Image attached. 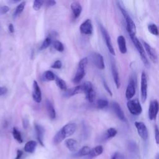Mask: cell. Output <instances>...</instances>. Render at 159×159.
<instances>
[{
    "label": "cell",
    "mask_w": 159,
    "mask_h": 159,
    "mask_svg": "<svg viewBox=\"0 0 159 159\" xmlns=\"http://www.w3.org/2000/svg\"><path fill=\"white\" fill-rule=\"evenodd\" d=\"M117 44L119 49L121 53L124 54L127 52V46L125 39L123 35H119L117 37Z\"/></svg>",
    "instance_id": "20"
},
{
    "label": "cell",
    "mask_w": 159,
    "mask_h": 159,
    "mask_svg": "<svg viewBox=\"0 0 159 159\" xmlns=\"http://www.w3.org/2000/svg\"><path fill=\"white\" fill-rule=\"evenodd\" d=\"M103 86H104V89L107 91V92L111 96H112V92H111L110 88H109V86H108L107 84L106 83V82L105 81H104V80H103Z\"/></svg>",
    "instance_id": "41"
},
{
    "label": "cell",
    "mask_w": 159,
    "mask_h": 159,
    "mask_svg": "<svg viewBox=\"0 0 159 159\" xmlns=\"http://www.w3.org/2000/svg\"><path fill=\"white\" fill-rule=\"evenodd\" d=\"M134 124L139 136L143 140H146L148 139V133L145 124L142 122H135Z\"/></svg>",
    "instance_id": "9"
},
{
    "label": "cell",
    "mask_w": 159,
    "mask_h": 159,
    "mask_svg": "<svg viewBox=\"0 0 159 159\" xmlns=\"http://www.w3.org/2000/svg\"><path fill=\"white\" fill-rule=\"evenodd\" d=\"M108 101L106 99H99L97 101L96 105L98 109H104L108 106Z\"/></svg>",
    "instance_id": "34"
},
{
    "label": "cell",
    "mask_w": 159,
    "mask_h": 159,
    "mask_svg": "<svg viewBox=\"0 0 159 159\" xmlns=\"http://www.w3.org/2000/svg\"><path fill=\"white\" fill-rule=\"evenodd\" d=\"M23 155V152L20 150H17V155L15 158V159H20L21 157Z\"/></svg>",
    "instance_id": "43"
},
{
    "label": "cell",
    "mask_w": 159,
    "mask_h": 159,
    "mask_svg": "<svg viewBox=\"0 0 159 159\" xmlns=\"http://www.w3.org/2000/svg\"><path fill=\"white\" fill-rule=\"evenodd\" d=\"M45 105H46L47 111V112H48V114L50 118L51 119H54L56 117V112H55V110L53 105L48 100L46 101Z\"/></svg>",
    "instance_id": "24"
},
{
    "label": "cell",
    "mask_w": 159,
    "mask_h": 159,
    "mask_svg": "<svg viewBox=\"0 0 159 159\" xmlns=\"http://www.w3.org/2000/svg\"><path fill=\"white\" fill-rule=\"evenodd\" d=\"M52 43V39L50 37H47L45 39V40H43V42H42L40 47V50H44L45 48H47V47H48L50 46V45Z\"/></svg>",
    "instance_id": "33"
},
{
    "label": "cell",
    "mask_w": 159,
    "mask_h": 159,
    "mask_svg": "<svg viewBox=\"0 0 159 159\" xmlns=\"http://www.w3.org/2000/svg\"><path fill=\"white\" fill-rule=\"evenodd\" d=\"M53 47H54V48L55 50H57V51H58L60 52H63L64 50L63 45L60 41H58V40L55 41L53 42Z\"/></svg>",
    "instance_id": "35"
},
{
    "label": "cell",
    "mask_w": 159,
    "mask_h": 159,
    "mask_svg": "<svg viewBox=\"0 0 159 159\" xmlns=\"http://www.w3.org/2000/svg\"><path fill=\"white\" fill-rule=\"evenodd\" d=\"M80 32L85 35H91L93 32V25L91 19L84 20L80 27Z\"/></svg>",
    "instance_id": "11"
},
{
    "label": "cell",
    "mask_w": 159,
    "mask_h": 159,
    "mask_svg": "<svg viewBox=\"0 0 159 159\" xmlns=\"http://www.w3.org/2000/svg\"><path fill=\"white\" fill-rule=\"evenodd\" d=\"M112 108L113 109V111H114V112L116 113V116H117V117L122 121L125 122L126 118L125 116L124 115V113L120 107V106L119 104V103H117V102H112Z\"/></svg>",
    "instance_id": "15"
},
{
    "label": "cell",
    "mask_w": 159,
    "mask_h": 159,
    "mask_svg": "<svg viewBox=\"0 0 159 159\" xmlns=\"http://www.w3.org/2000/svg\"><path fill=\"white\" fill-rule=\"evenodd\" d=\"M62 66V63L60 60H57L55 61L52 65L51 68L54 69H60Z\"/></svg>",
    "instance_id": "38"
},
{
    "label": "cell",
    "mask_w": 159,
    "mask_h": 159,
    "mask_svg": "<svg viewBox=\"0 0 159 159\" xmlns=\"http://www.w3.org/2000/svg\"><path fill=\"white\" fill-rule=\"evenodd\" d=\"M25 6V1H22L21 2L20 4H19L17 5V6L16 7L15 11L14 12V17H16L17 16H19L20 14L22 13V12L23 11V10L24 9Z\"/></svg>",
    "instance_id": "29"
},
{
    "label": "cell",
    "mask_w": 159,
    "mask_h": 159,
    "mask_svg": "<svg viewBox=\"0 0 159 159\" xmlns=\"http://www.w3.org/2000/svg\"><path fill=\"white\" fill-rule=\"evenodd\" d=\"M71 9L75 18H78L82 11V7L78 1H74L71 4Z\"/></svg>",
    "instance_id": "17"
},
{
    "label": "cell",
    "mask_w": 159,
    "mask_h": 159,
    "mask_svg": "<svg viewBox=\"0 0 159 159\" xmlns=\"http://www.w3.org/2000/svg\"><path fill=\"white\" fill-rule=\"evenodd\" d=\"M91 61L93 64L99 69L103 70L105 68L104 59L102 56L97 52H93L91 54Z\"/></svg>",
    "instance_id": "8"
},
{
    "label": "cell",
    "mask_w": 159,
    "mask_h": 159,
    "mask_svg": "<svg viewBox=\"0 0 159 159\" xmlns=\"http://www.w3.org/2000/svg\"><path fill=\"white\" fill-rule=\"evenodd\" d=\"M140 84L141 99L142 102H144L146 101L147 97V75L144 71H142L141 75Z\"/></svg>",
    "instance_id": "6"
},
{
    "label": "cell",
    "mask_w": 159,
    "mask_h": 159,
    "mask_svg": "<svg viewBox=\"0 0 159 159\" xmlns=\"http://www.w3.org/2000/svg\"><path fill=\"white\" fill-rule=\"evenodd\" d=\"M76 125L74 123H69L64 125L54 136L53 139V144L58 145L65 138L71 135L75 132Z\"/></svg>",
    "instance_id": "1"
},
{
    "label": "cell",
    "mask_w": 159,
    "mask_h": 159,
    "mask_svg": "<svg viewBox=\"0 0 159 159\" xmlns=\"http://www.w3.org/2000/svg\"><path fill=\"white\" fill-rule=\"evenodd\" d=\"M7 92V89L4 86H0V96L4 95Z\"/></svg>",
    "instance_id": "42"
},
{
    "label": "cell",
    "mask_w": 159,
    "mask_h": 159,
    "mask_svg": "<svg viewBox=\"0 0 159 159\" xmlns=\"http://www.w3.org/2000/svg\"><path fill=\"white\" fill-rule=\"evenodd\" d=\"M86 98L88 100V101L90 102H93L95 98V91H94V89H93L90 90L89 91H88V93H86Z\"/></svg>",
    "instance_id": "36"
},
{
    "label": "cell",
    "mask_w": 159,
    "mask_h": 159,
    "mask_svg": "<svg viewBox=\"0 0 159 159\" xmlns=\"http://www.w3.org/2000/svg\"><path fill=\"white\" fill-rule=\"evenodd\" d=\"M103 152V148L101 145H98L96 147L91 149L87 155L88 159H92L94 157H96L99 155H101Z\"/></svg>",
    "instance_id": "21"
},
{
    "label": "cell",
    "mask_w": 159,
    "mask_h": 159,
    "mask_svg": "<svg viewBox=\"0 0 159 159\" xmlns=\"http://www.w3.org/2000/svg\"><path fill=\"white\" fill-rule=\"evenodd\" d=\"M33 99L37 103H40L42 101V93L40 88L36 81L33 82V92H32Z\"/></svg>",
    "instance_id": "14"
},
{
    "label": "cell",
    "mask_w": 159,
    "mask_h": 159,
    "mask_svg": "<svg viewBox=\"0 0 159 159\" xmlns=\"http://www.w3.org/2000/svg\"><path fill=\"white\" fill-rule=\"evenodd\" d=\"M117 133V131L116 129L111 127L107 130L106 133L105 134V138L106 139H111V138L115 137Z\"/></svg>",
    "instance_id": "30"
},
{
    "label": "cell",
    "mask_w": 159,
    "mask_h": 159,
    "mask_svg": "<svg viewBox=\"0 0 159 159\" xmlns=\"http://www.w3.org/2000/svg\"><path fill=\"white\" fill-rule=\"evenodd\" d=\"M127 106L129 112L134 116H138L142 113V108L137 99L129 100L127 103Z\"/></svg>",
    "instance_id": "5"
},
{
    "label": "cell",
    "mask_w": 159,
    "mask_h": 159,
    "mask_svg": "<svg viewBox=\"0 0 159 159\" xmlns=\"http://www.w3.org/2000/svg\"><path fill=\"white\" fill-rule=\"evenodd\" d=\"M135 83L133 79H130L127 84L125 91V97L128 100H130L131 98L135 94Z\"/></svg>",
    "instance_id": "13"
},
{
    "label": "cell",
    "mask_w": 159,
    "mask_h": 159,
    "mask_svg": "<svg viewBox=\"0 0 159 159\" xmlns=\"http://www.w3.org/2000/svg\"><path fill=\"white\" fill-rule=\"evenodd\" d=\"M9 11V7L7 6H3L0 8V13L2 14L7 13Z\"/></svg>",
    "instance_id": "40"
},
{
    "label": "cell",
    "mask_w": 159,
    "mask_h": 159,
    "mask_svg": "<svg viewBox=\"0 0 159 159\" xmlns=\"http://www.w3.org/2000/svg\"><path fill=\"white\" fill-rule=\"evenodd\" d=\"M100 30L101 32V34L102 35V37L105 40V42H106V46L109 51V52L113 55H115V51H114V49L113 48V46H112V42H111V37H110V35H109L107 31L106 30V29L101 25L100 24Z\"/></svg>",
    "instance_id": "7"
},
{
    "label": "cell",
    "mask_w": 159,
    "mask_h": 159,
    "mask_svg": "<svg viewBox=\"0 0 159 159\" xmlns=\"http://www.w3.org/2000/svg\"><path fill=\"white\" fill-rule=\"evenodd\" d=\"M56 4V2L55 1L51 0V1H48L46 2V6L47 7H51L55 6Z\"/></svg>",
    "instance_id": "44"
},
{
    "label": "cell",
    "mask_w": 159,
    "mask_h": 159,
    "mask_svg": "<svg viewBox=\"0 0 159 159\" xmlns=\"http://www.w3.org/2000/svg\"><path fill=\"white\" fill-rule=\"evenodd\" d=\"M22 124L24 129H27L29 125V120L27 119H24L22 120Z\"/></svg>",
    "instance_id": "45"
},
{
    "label": "cell",
    "mask_w": 159,
    "mask_h": 159,
    "mask_svg": "<svg viewBox=\"0 0 159 159\" xmlns=\"http://www.w3.org/2000/svg\"><path fill=\"white\" fill-rule=\"evenodd\" d=\"M148 31L154 35H158V27L155 24H150L148 25Z\"/></svg>",
    "instance_id": "32"
},
{
    "label": "cell",
    "mask_w": 159,
    "mask_h": 159,
    "mask_svg": "<svg viewBox=\"0 0 159 159\" xmlns=\"http://www.w3.org/2000/svg\"><path fill=\"white\" fill-rule=\"evenodd\" d=\"M117 153H115L114 155H113V156H112V158L111 159H117Z\"/></svg>",
    "instance_id": "47"
},
{
    "label": "cell",
    "mask_w": 159,
    "mask_h": 159,
    "mask_svg": "<svg viewBox=\"0 0 159 159\" xmlns=\"http://www.w3.org/2000/svg\"><path fill=\"white\" fill-rule=\"evenodd\" d=\"M8 29H9V30L11 33H14V25H13L12 24H9V25L8 26Z\"/></svg>",
    "instance_id": "46"
},
{
    "label": "cell",
    "mask_w": 159,
    "mask_h": 159,
    "mask_svg": "<svg viewBox=\"0 0 159 159\" xmlns=\"http://www.w3.org/2000/svg\"><path fill=\"white\" fill-rule=\"evenodd\" d=\"M65 145L71 152H76L78 148V142L73 139H68L65 141Z\"/></svg>",
    "instance_id": "22"
},
{
    "label": "cell",
    "mask_w": 159,
    "mask_h": 159,
    "mask_svg": "<svg viewBox=\"0 0 159 159\" xmlns=\"http://www.w3.org/2000/svg\"><path fill=\"white\" fill-rule=\"evenodd\" d=\"M83 93V88L81 85L76 86L73 88L66 89V92L64 94V96L65 97H70L72 96H74L75 94H77L78 93Z\"/></svg>",
    "instance_id": "19"
},
{
    "label": "cell",
    "mask_w": 159,
    "mask_h": 159,
    "mask_svg": "<svg viewBox=\"0 0 159 159\" xmlns=\"http://www.w3.org/2000/svg\"><path fill=\"white\" fill-rule=\"evenodd\" d=\"M55 82H56V84L62 90H65L66 91L67 89V86H66V82L62 80L61 78L57 76L55 77Z\"/></svg>",
    "instance_id": "28"
},
{
    "label": "cell",
    "mask_w": 159,
    "mask_h": 159,
    "mask_svg": "<svg viewBox=\"0 0 159 159\" xmlns=\"http://www.w3.org/2000/svg\"><path fill=\"white\" fill-rule=\"evenodd\" d=\"M128 149L129 150L134 153H137L138 152V147L136 143L134 141H129L128 143Z\"/></svg>",
    "instance_id": "31"
},
{
    "label": "cell",
    "mask_w": 159,
    "mask_h": 159,
    "mask_svg": "<svg viewBox=\"0 0 159 159\" xmlns=\"http://www.w3.org/2000/svg\"><path fill=\"white\" fill-rule=\"evenodd\" d=\"M134 45H135V48H137L138 52L140 54V58L144 64V65L147 67L148 68L149 67V62L148 60L146 57L145 53V50L143 47V45L141 43V42L139 41V40L137 38L136 36H134V37H130Z\"/></svg>",
    "instance_id": "4"
},
{
    "label": "cell",
    "mask_w": 159,
    "mask_h": 159,
    "mask_svg": "<svg viewBox=\"0 0 159 159\" xmlns=\"http://www.w3.org/2000/svg\"><path fill=\"white\" fill-rule=\"evenodd\" d=\"M37 142H35V140H29L28 141L24 146V150L25 152H27V153H34V152L35 151L36 147H37Z\"/></svg>",
    "instance_id": "23"
},
{
    "label": "cell",
    "mask_w": 159,
    "mask_h": 159,
    "mask_svg": "<svg viewBox=\"0 0 159 159\" xmlns=\"http://www.w3.org/2000/svg\"><path fill=\"white\" fill-rule=\"evenodd\" d=\"M88 63V58L84 57L80 60L79 61L77 70L75 74V77L73 78V81L75 83H78L81 81V80L83 78L84 76L85 75V71H86V68Z\"/></svg>",
    "instance_id": "3"
},
{
    "label": "cell",
    "mask_w": 159,
    "mask_h": 159,
    "mask_svg": "<svg viewBox=\"0 0 159 159\" xmlns=\"http://www.w3.org/2000/svg\"><path fill=\"white\" fill-rule=\"evenodd\" d=\"M155 140L157 144L159 143V132L157 125L155 126Z\"/></svg>",
    "instance_id": "39"
},
{
    "label": "cell",
    "mask_w": 159,
    "mask_h": 159,
    "mask_svg": "<svg viewBox=\"0 0 159 159\" xmlns=\"http://www.w3.org/2000/svg\"><path fill=\"white\" fill-rule=\"evenodd\" d=\"M12 135H13L14 139L17 142H18L20 143H22L23 140H22V138L21 134L16 127H14L13 129H12Z\"/></svg>",
    "instance_id": "27"
},
{
    "label": "cell",
    "mask_w": 159,
    "mask_h": 159,
    "mask_svg": "<svg viewBox=\"0 0 159 159\" xmlns=\"http://www.w3.org/2000/svg\"><path fill=\"white\" fill-rule=\"evenodd\" d=\"M158 111V103L157 100H153L150 102L148 108V117L152 120H155Z\"/></svg>",
    "instance_id": "10"
},
{
    "label": "cell",
    "mask_w": 159,
    "mask_h": 159,
    "mask_svg": "<svg viewBox=\"0 0 159 159\" xmlns=\"http://www.w3.org/2000/svg\"><path fill=\"white\" fill-rule=\"evenodd\" d=\"M35 130L36 132V135H37V139L40 143V144L42 146H44L43 144V137H44V129L42 126H41L39 124H35Z\"/></svg>",
    "instance_id": "16"
},
{
    "label": "cell",
    "mask_w": 159,
    "mask_h": 159,
    "mask_svg": "<svg viewBox=\"0 0 159 159\" xmlns=\"http://www.w3.org/2000/svg\"><path fill=\"white\" fill-rule=\"evenodd\" d=\"M143 45L144 46L145 50H146L147 54L148 55L150 58L152 60V61L156 63L158 60V57H157V53L154 48H153L149 44H148L147 42L142 41Z\"/></svg>",
    "instance_id": "12"
},
{
    "label": "cell",
    "mask_w": 159,
    "mask_h": 159,
    "mask_svg": "<svg viewBox=\"0 0 159 159\" xmlns=\"http://www.w3.org/2000/svg\"><path fill=\"white\" fill-rule=\"evenodd\" d=\"M43 3H44L43 1H41V0L34 1L33 3V9L35 11H39L41 8Z\"/></svg>",
    "instance_id": "37"
},
{
    "label": "cell",
    "mask_w": 159,
    "mask_h": 159,
    "mask_svg": "<svg viewBox=\"0 0 159 159\" xmlns=\"http://www.w3.org/2000/svg\"><path fill=\"white\" fill-rule=\"evenodd\" d=\"M55 79V76L54 73L48 70L46 71L43 75V80L47 81H53Z\"/></svg>",
    "instance_id": "26"
},
{
    "label": "cell",
    "mask_w": 159,
    "mask_h": 159,
    "mask_svg": "<svg viewBox=\"0 0 159 159\" xmlns=\"http://www.w3.org/2000/svg\"><path fill=\"white\" fill-rule=\"evenodd\" d=\"M91 149L89 148V147L88 146H84L79 151H78L75 154V156L76 157H83V156H87Z\"/></svg>",
    "instance_id": "25"
},
{
    "label": "cell",
    "mask_w": 159,
    "mask_h": 159,
    "mask_svg": "<svg viewBox=\"0 0 159 159\" xmlns=\"http://www.w3.org/2000/svg\"><path fill=\"white\" fill-rule=\"evenodd\" d=\"M120 11V12H122L125 20V22H126V29L127 32L129 33L130 37H134L135 36L136 34V26L135 24L134 23V22L133 21V20L132 19V18L130 17V16L129 15V14L127 13V12L119 4L118 5Z\"/></svg>",
    "instance_id": "2"
},
{
    "label": "cell",
    "mask_w": 159,
    "mask_h": 159,
    "mask_svg": "<svg viewBox=\"0 0 159 159\" xmlns=\"http://www.w3.org/2000/svg\"><path fill=\"white\" fill-rule=\"evenodd\" d=\"M111 71H112V75L114 81L116 84V86L117 88H119L120 87V79H119V73H118L117 68L116 65L114 63H112V65H111Z\"/></svg>",
    "instance_id": "18"
}]
</instances>
